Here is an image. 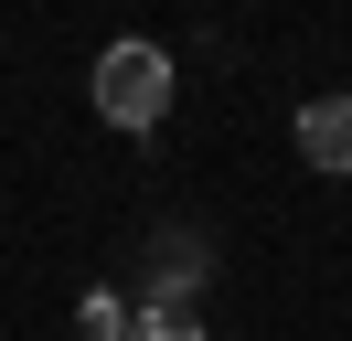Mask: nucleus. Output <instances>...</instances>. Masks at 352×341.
<instances>
[{"label":"nucleus","instance_id":"20e7f679","mask_svg":"<svg viewBox=\"0 0 352 341\" xmlns=\"http://www.w3.org/2000/svg\"><path fill=\"white\" fill-rule=\"evenodd\" d=\"M75 341H129V298H118V288H96L86 309H75Z\"/></svg>","mask_w":352,"mask_h":341},{"label":"nucleus","instance_id":"7ed1b4c3","mask_svg":"<svg viewBox=\"0 0 352 341\" xmlns=\"http://www.w3.org/2000/svg\"><path fill=\"white\" fill-rule=\"evenodd\" d=\"M299 160L331 170V182H352V96H309L299 107Z\"/></svg>","mask_w":352,"mask_h":341},{"label":"nucleus","instance_id":"39448f33","mask_svg":"<svg viewBox=\"0 0 352 341\" xmlns=\"http://www.w3.org/2000/svg\"><path fill=\"white\" fill-rule=\"evenodd\" d=\"M129 341H203V320H192V309H150V298H139V309H129Z\"/></svg>","mask_w":352,"mask_h":341},{"label":"nucleus","instance_id":"f257e3e1","mask_svg":"<svg viewBox=\"0 0 352 341\" xmlns=\"http://www.w3.org/2000/svg\"><path fill=\"white\" fill-rule=\"evenodd\" d=\"M96 118L107 128H160L171 118V54L160 43H107L96 54Z\"/></svg>","mask_w":352,"mask_h":341},{"label":"nucleus","instance_id":"f03ea898","mask_svg":"<svg viewBox=\"0 0 352 341\" xmlns=\"http://www.w3.org/2000/svg\"><path fill=\"white\" fill-rule=\"evenodd\" d=\"M192 288H203V234L192 224L150 234V309H192Z\"/></svg>","mask_w":352,"mask_h":341}]
</instances>
